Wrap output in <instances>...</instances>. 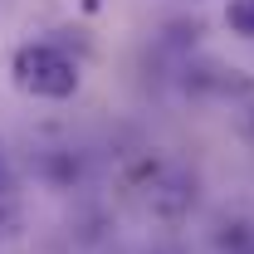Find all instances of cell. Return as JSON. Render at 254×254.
<instances>
[{
    "label": "cell",
    "mask_w": 254,
    "mask_h": 254,
    "mask_svg": "<svg viewBox=\"0 0 254 254\" xmlns=\"http://www.w3.org/2000/svg\"><path fill=\"white\" fill-rule=\"evenodd\" d=\"M10 73L34 98H54L59 103V98L78 93V64L64 49H54V44H20L15 59H10Z\"/></svg>",
    "instance_id": "1"
},
{
    "label": "cell",
    "mask_w": 254,
    "mask_h": 254,
    "mask_svg": "<svg viewBox=\"0 0 254 254\" xmlns=\"http://www.w3.org/2000/svg\"><path fill=\"white\" fill-rule=\"evenodd\" d=\"M225 20H230V25H235L240 34H250V39H254V0H235Z\"/></svg>",
    "instance_id": "2"
}]
</instances>
